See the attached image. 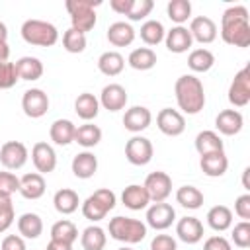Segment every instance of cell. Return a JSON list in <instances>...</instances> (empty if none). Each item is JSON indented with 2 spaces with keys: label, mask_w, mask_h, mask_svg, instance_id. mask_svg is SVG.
I'll list each match as a JSON object with an SVG mask.
<instances>
[{
  "label": "cell",
  "mask_w": 250,
  "mask_h": 250,
  "mask_svg": "<svg viewBox=\"0 0 250 250\" xmlns=\"http://www.w3.org/2000/svg\"><path fill=\"white\" fill-rule=\"evenodd\" d=\"M215 64V55L209 49H193L188 57V66L193 72H207Z\"/></svg>",
  "instance_id": "obj_37"
},
{
  "label": "cell",
  "mask_w": 250,
  "mask_h": 250,
  "mask_svg": "<svg viewBox=\"0 0 250 250\" xmlns=\"http://www.w3.org/2000/svg\"><path fill=\"white\" fill-rule=\"evenodd\" d=\"M74 133H76V125L70 119H57V121H53L51 129H49L51 141L59 146L70 145L74 141Z\"/></svg>",
  "instance_id": "obj_25"
},
{
  "label": "cell",
  "mask_w": 250,
  "mask_h": 250,
  "mask_svg": "<svg viewBox=\"0 0 250 250\" xmlns=\"http://www.w3.org/2000/svg\"><path fill=\"white\" fill-rule=\"evenodd\" d=\"M20 193L25 199H39L45 193V180L39 172H31V174H23L20 178Z\"/></svg>",
  "instance_id": "obj_22"
},
{
  "label": "cell",
  "mask_w": 250,
  "mask_h": 250,
  "mask_svg": "<svg viewBox=\"0 0 250 250\" xmlns=\"http://www.w3.org/2000/svg\"><path fill=\"white\" fill-rule=\"evenodd\" d=\"M176 219V211L170 203H152L146 211V225L152 227L154 230H164L168 229Z\"/></svg>",
  "instance_id": "obj_13"
},
{
  "label": "cell",
  "mask_w": 250,
  "mask_h": 250,
  "mask_svg": "<svg viewBox=\"0 0 250 250\" xmlns=\"http://www.w3.org/2000/svg\"><path fill=\"white\" fill-rule=\"evenodd\" d=\"M150 121H152V115L145 105H133L123 115V127L127 131H131V133L145 131L150 125Z\"/></svg>",
  "instance_id": "obj_17"
},
{
  "label": "cell",
  "mask_w": 250,
  "mask_h": 250,
  "mask_svg": "<svg viewBox=\"0 0 250 250\" xmlns=\"http://www.w3.org/2000/svg\"><path fill=\"white\" fill-rule=\"evenodd\" d=\"M16 64V70H18V76L21 80H39L41 74H43V64L37 57H21L20 61L14 62Z\"/></svg>",
  "instance_id": "obj_29"
},
{
  "label": "cell",
  "mask_w": 250,
  "mask_h": 250,
  "mask_svg": "<svg viewBox=\"0 0 250 250\" xmlns=\"http://www.w3.org/2000/svg\"><path fill=\"white\" fill-rule=\"evenodd\" d=\"M115 207V193L107 188H102V189H96L92 195L86 197V201L82 203V215L88 219V221H102L105 219V215Z\"/></svg>",
  "instance_id": "obj_6"
},
{
  "label": "cell",
  "mask_w": 250,
  "mask_h": 250,
  "mask_svg": "<svg viewBox=\"0 0 250 250\" xmlns=\"http://www.w3.org/2000/svg\"><path fill=\"white\" fill-rule=\"evenodd\" d=\"M14 223V205H6L0 209V232H6Z\"/></svg>",
  "instance_id": "obj_51"
},
{
  "label": "cell",
  "mask_w": 250,
  "mask_h": 250,
  "mask_svg": "<svg viewBox=\"0 0 250 250\" xmlns=\"http://www.w3.org/2000/svg\"><path fill=\"white\" fill-rule=\"evenodd\" d=\"M98 170V158L94 152H78L74 158H72V174L80 180H88L96 174Z\"/></svg>",
  "instance_id": "obj_23"
},
{
  "label": "cell",
  "mask_w": 250,
  "mask_h": 250,
  "mask_svg": "<svg viewBox=\"0 0 250 250\" xmlns=\"http://www.w3.org/2000/svg\"><path fill=\"white\" fill-rule=\"evenodd\" d=\"M107 41L115 47H127L135 41V29L131 27V23L115 21L107 27Z\"/></svg>",
  "instance_id": "obj_26"
},
{
  "label": "cell",
  "mask_w": 250,
  "mask_h": 250,
  "mask_svg": "<svg viewBox=\"0 0 250 250\" xmlns=\"http://www.w3.org/2000/svg\"><path fill=\"white\" fill-rule=\"evenodd\" d=\"M105 230L98 225H90L82 230L80 244L84 250H104L105 248Z\"/></svg>",
  "instance_id": "obj_34"
},
{
  "label": "cell",
  "mask_w": 250,
  "mask_h": 250,
  "mask_svg": "<svg viewBox=\"0 0 250 250\" xmlns=\"http://www.w3.org/2000/svg\"><path fill=\"white\" fill-rule=\"evenodd\" d=\"M6 205H12V197H10V195H2V193H0V209H2V207H6Z\"/></svg>",
  "instance_id": "obj_56"
},
{
  "label": "cell",
  "mask_w": 250,
  "mask_h": 250,
  "mask_svg": "<svg viewBox=\"0 0 250 250\" xmlns=\"http://www.w3.org/2000/svg\"><path fill=\"white\" fill-rule=\"evenodd\" d=\"M195 150L199 152V156L211 152H223V141L215 131H201L195 137Z\"/></svg>",
  "instance_id": "obj_30"
},
{
  "label": "cell",
  "mask_w": 250,
  "mask_h": 250,
  "mask_svg": "<svg viewBox=\"0 0 250 250\" xmlns=\"http://www.w3.org/2000/svg\"><path fill=\"white\" fill-rule=\"evenodd\" d=\"M31 160L39 174H49L57 168V154L49 143H35L31 148Z\"/></svg>",
  "instance_id": "obj_14"
},
{
  "label": "cell",
  "mask_w": 250,
  "mask_h": 250,
  "mask_svg": "<svg viewBox=\"0 0 250 250\" xmlns=\"http://www.w3.org/2000/svg\"><path fill=\"white\" fill-rule=\"evenodd\" d=\"M154 8V2L152 0H133V6H131V12L127 14V18L131 21H141L143 18H146Z\"/></svg>",
  "instance_id": "obj_44"
},
{
  "label": "cell",
  "mask_w": 250,
  "mask_h": 250,
  "mask_svg": "<svg viewBox=\"0 0 250 250\" xmlns=\"http://www.w3.org/2000/svg\"><path fill=\"white\" fill-rule=\"evenodd\" d=\"M232 242L238 248H248L250 246V223L248 221H240L238 225H234V229H232Z\"/></svg>",
  "instance_id": "obj_45"
},
{
  "label": "cell",
  "mask_w": 250,
  "mask_h": 250,
  "mask_svg": "<svg viewBox=\"0 0 250 250\" xmlns=\"http://www.w3.org/2000/svg\"><path fill=\"white\" fill-rule=\"evenodd\" d=\"M119 250H133V248H129V246H123V248H119Z\"/></svg>",
  "instance_id": "obj_58"
},
{
  "label": "cell",
  "mask_w": 250,
  "mask_h": 250,
  "mask_svg": "<svg viewBox=\"0 0 250 250\" xmlns=\"http://www.w3.org/2000/svg\"><path fill=\"white\" fill-rule=\"evenodd\" d=\"M248 174H250V168H244V172H242V186H244V189H250V184H248Z\"/></svg>",
  "instance_id": "obj_55"
},
{
  "label": "cell",
  "mask_w": 250,
  "mask_h": 250,
  "mask_svg": "<svg viewBox=\"0 0 250 250\" xmlns=\"http://www.w3.org/2000/svg\"><path fill=\"white\" fill-rule=\"evenodd\" d=\"M21 109L31 119L43 117L47 113V109H49V98H47V94L43 90H39V88L25 90L23 92V98H21Z\"/></svg>",
  "instance_id": "obj_11"
},
{
  "label": "cell",
  "mask_w": 250,
  "mask_h": 250,
  "mask_svg": "<svg viewBox=\"0 0 250 250\" xmlns=\"http://www.w3.org/2000/svg\"><path fill=\"white\" fill-rule=\"evenodd\" d=\"M78 203H80L78 193H76L74 189H68V188L59 189V191L55 193V197H53V205H55V209H57L61 215H70V213H74V211L78 209Z\"/></svg>",
  "instance_id": "obj_31"
},
{
  "label": "cell",
  "mask_w": 250,
  "mask_h": 250,
  "mask_svg": "<svg viewBox=\"0 0 250 250\" xmlns=\"http://www.w3.org/2000/svg\"><path fill=\"white\" fill-rule=\"evenodd\" d=\"M100 104L107 111H119L127 104V92L121 84H107L100 94Z\"/></svg>",
  "instance_id": "obj_20"
},
{
  "label": "cell",
  "mask_w": 250,
  "mask_h": 250,
  "mask_svg": "<svg viewBox=\"0 0 250 250\" xmlns=\"http://www.w3.org/2000/svg\"><path fill=\"white\" fill-rule=\"evenodd\" d=\"M152 143L146 137H131L125 145V158L133 164V166H145L152 160Z\"/></svg>",
  "instance_id": "obj_8"
},
{
  "label": "cell",
  "mask_w": 250,
  "mask_h": 250,
  "mask_svg": "<svg viewBox=\"0 0 250 250\" xmlns=\"http://www.w3.org/2000/svg\"><path fill=\"white\" fill-rule=\"evenodd\" d=\"M6 37H8V27L4 21H0V41H6Z\"/></svg>",
  "instance_id": "obj_57"
},
{
  "label": "cell",
  "mask_w": 250,
  "mask_h": 250,
  "mask_svg": "<svg viewBox=\"0 0 250 250\" xmlns=\"http://www.w3.org/2000/svg\"><path fill=\"white\" fill-rule=\"evenodd\" d=\"M176 201L186 209H199L203 205V193L193 186H182L176 191Z\"/></svg>",
  "instance_id": "obj_38"
},
{
  "label": "cell",
  "mask_w": 250,
  "mask_h": 250,
  "mask_svg": "<svg viewBox=\"0 0 250 250\" xmlns=\"http://www.w3.org/2000/svg\"><path fill=\"white\" fill-rule=\"evenodd\" d=\"M229 102L234 107H244L250 102V66L240 68L230 86H229Z\"/></svg>",
  "instance_id": "obj_7"
},
{
  "label": "cell",
  "mask_w": 250,
  "mask_h": 250,
  "mask_svg": "<svg viewBox=\"0 0 250 250\" xmlns=\"http://www.w3.org/2000/svg\"><path fill=\"white\" fill-rule=\"evenodd\" d=\"M2 250H25V242L21 236L18 234H8L4 240H2Z\"/></svg>",
  "instance_id": "obj_50"
},
{
  "label": "cell",
  "mask_w": 250,
  "mask_h": 250,
  "mask_svg": "<svg viewBox=\"0 0 250 250\" xmlns=\"http://www.w3.org/2000/svg\"><path fill=\"white\" fill-rule=\"evenodd\" d=\"M21 37L35 47H53L59 41V31L53 23L43 20H27L21 25Z\"/></svg>",
  "instance_id": "obj_5"
},
{
  "label": "cell",
  "mask_w": 250,
  "mask_h": 250,
  "mask_svg": "<svg viewBox=\"0 0 250 250\" xmlns=\"http://www.w3.org/2000/svg\"><path fill=\"white\" fill-rule=\"evenodd\" d=\"M125 66V59L117 51H105L98 59V68L105 76H117Z\"/></svg>",
  "instance_id": "obj_33"
},
{
  "label": "cell",
  "mask_w": 250,
  "mask_h": 250,
  "mask_svg": "<svg viewBox=\"0 0 250 250\" xmlns=\"http://www.w3.org/2000/svg\"><path fill=\"white\" fill-rule=\"evenodd\" d=\"M74 111H76V115H78L80 119L92 121V119H96V115H98V111H100V100H98L94 94L84 92V94H80V96L76 98V102H74Z\"/></svg>",
  "instance_id": "obj_27"
},
{
  "label": "cell",
  "mask_w": 250,
  "mask_h": 250,
  "mask_svg": "<svg viewBox=\"0 0 250 250\" xmlns=\"http://www.w3.org/2000/svg\"><path fill=\"white\" fill-rule=\"evenodd\" d=\"M189 33H191V39H195L201 45H207V43H213L217 39V25L211 18L197 16L189 23Z\"/></svg>",
  "instance_id": "obj_15"
},
{
  "label": "cell",
  "mask_w": 250,
  "mask_h": 250,
  "mask_svg": "<svg viewBox=\"0 0 250 250\" xmlns=\"http://www.w3.org/2000/svg\"><path fill=\"white\" fill-rule=\"evenodd\" d=\"M109 236L113 240L125 242V244H137L146 236V225L141 223L139 219H131V217H113L109 219Z\"/></svg>",
  "instance_id": "obj_4"
},
{
  "label": "cell",
  "mask_w": 250,
  "mask_h": 250,
  "mask_svg": "<svg viewBox=\"0 0 250 250\" xmlns=\"http://www.w3.org/2000/svg\"><path fill=\"white\" fill-rule=\"evenodd\" d=\"M166 12H168V18L172 21L182 25L191 16V2L189 0H170L168 6H166Z\"/></svg>",
  "instance_id": "obj_41"
},
{
  "label": "cell",
  "mask_w": 250,
  "mask_h": 250,
  "mask_svg": "<svg viewBox=\"0 0 250 250\" xmlns=\"http://www.w3.org/2000/svg\"><path fill=\"white\" fill-rule=\"evenodd\" d=\"M143 186H145L150 201H154V203L166 201L168 195L172 193V178L166 172H152V174H148Z\"/></svg>",
  "instance_id": "obj_9"
},
{
  "label": "cell",
  "mask_w": 250,
  "mask_h": 250,
  "mask_svg": "<svg viewBox=\"0 0 250 250\" xmlns=\"http://www.w3.org/2000/svg\"><path fill=\"white\" fill-rule=\"evenodd\" d=\"M242 125H244V119H242V113L238 109H223L215 117L217 131L221 135H227V137H232V135L240 133Z\"/></svg>",
  "instance_id": "obj_16"
},
{
  "label": "cell",
  "mask_w": 250,
  "mask_h": 250,
  "mask_svg": "<svg viewBox=\"0 0 250 250\" xmlns=\"http://www.w3.org/2000/svg\"><path fill=\"white\" fill-rule=\"evenodd\" d=\"M176 234L186 244H197L203 238V225L197 217H184L176 225Z\"/></svg>",
  "instance_id": "obj_18"
},
{
  "label": "cell",
  "mask_w": 250,
  "mask_h": 250,
  "mask_svg": "<svg viewBox=\"0 0 250 250\" xmlns=\"http://www.w3.org/2000/svg\"><path fill=\"white\" fill-rule=\"evenodd\" d=\"M174 92H176L178 107L184 113L195 115V113H199L203 109V105H205V90H203L201 80L195 78L193 74H182L176 80Z\"/></svg>",
  "instance_id": "obj_2"
},
{
  "label": "cell",
  "mask_w": 250,
  "mask_h": 250,
  "mask_svg": "<svg viewBox=\"0 0 250 250\" xmlns=\"http://www.w3.org/2000/svg\"><path fill=\"white\" fill-rule=\"evenodd\" d=\"M127 62L135 70H150L156 64V53L150 47H139L131 51Z\"/></svg>",
  "instance_id": "obj_32"
},
{
  "label": "cell",
  "mask_w": 250,
  "mask_h": 250,
  "mask_svg": "<svg viewBox=\"0 0 250 250\" xmlns=\"http://www.w3.org/2000/svg\"><path fill=\"white\" fill-rule=\"evenodd\" d=\"M164 35H166L164 25L158 20H148L141 25V39L146 45H158L164 39Z\"/></svg>",
  "instance_id": "obj_40"
},
{
  "label": "cell",
  "mask_w": 250,
  "mask_h": 250,
  "mask_svg": "<svg viewBox=\"0 0 250 250\" xmlns=\"http://www.w3.org/2000/svg\"><path fill=\"white\" fill-rule=\"evenodd\" d=\"M207 225L217 230V232H223L227 229H230L232 225V211L227 207V205H215L207 211Z\"/></svg>",
  "instance_id": "obj_28"
},
{
  "label": "cell",
  "mask_w": 250,
  "mask_h": 250,
  "mask_svg": "<svg viewBox=\"0 0 250 250\" xmlns=\"http://www.w3.org/2000/svg\"><path fill=\"white\" fill-rule=\"evenodd\" d=\"M150 250H178V244L170 234H156L150 242Z\"/></svg>",
  "instance_id": "obj_47"
},
{
  "label": "cell",
  "mask_w": 250,
  "mask_h": 250,
  "mask_svg": "<svg viewBox=\"0 0 250 250\" xmlns=\"http://www.w3.org/2000/svg\"><path fill=\"white\" fill-rule=\"evenodd\" d=\"M14 191H20V178L12 172H0V193L12 197Z\"/></svg>",
  "instance_id": "obj_46"
},
{
  "label": "cell",
  "mask_w": 250,
  "mask_h": 250,
  "mask_svg": "<svg viewBox=\"0 0 250 250\" xmlns=\"http://www.w3.org/2000/svg\"><path fill=\"white\" fill-rule=\"evenodd\" d=\"M234 213L242 219V221H250V193L238 195L234 201Z\"/></svg>",
  "instance_id": "obj_48"
},
{
  "label": "cell",
  "mask_w": 250,
  "mask_h": 250,
  "mask_svg": "<svg viewBox=\"0 0 250 250\" xmlns=\"http://www.w3.org/2000/svg\"><path fill=\"white\" fill-rule=\"evenodd\" d=\"M156 127L160 129V133H164L168 137H178L186 131V119L178 109L164 107L156 115Z\"/></svg>",
  "instance_id": "obj_12"
},
{
  "label": "cell",
  "mask_w": 250,
  "mask_h": 250,
  "mask_svg": "<svg viewBox=\"0 0 250 250\" xmlns=\"http://www.w3.org/2000/svg\"><path fill=\"white\" fill-rule=\"evenodd\" d=\"M78 238V229L74 223L62 219V221H57L53 227H51V240H61V242H68L72 244L74 240Z\"/></svg>",
  "instance_id": "obj_39"
},
{
  "label": "cell",
  "mask_w": 250,
  "mask_h": 250,
  "mask_svg": "<svg viewBox=\"0 0 250 250\" xmlns=\"http://www.w3.org/2000/svg\"><path fill=\"white\" fill-rule=\"evenodd\" d=\"M203 250H232V248L225 236H209L203 244Z\"/></svg>",
  "instance_id": "obj_49"
},
{
  "label": "cell",
  "mask_w": 250,
  "mask_h": 250,
  "mask_svg": "<svg viewBox=\"0 0 250 250\" xmlns=\"http://www.w3.org/2000/svg\"><path fill=\"white\" fill-rule=\"evenodd\" d=\"M27 148L20 141H8L0 146V162L8 170H20L27 162Z\"/></svg>",
  "instance_id": "obj_10"
},
{
  "label": "cell",
  "mask_w": 250,
  "mask_h": 250,
  "mask_svg": "<svg viewBox=\"0 0 250 250\" xmlns=\"http://www.w3.org/2000/svg\"><path fill=\"white\" fill-rule=\"evenodd\" d=\"M62 47L68 53H82L86 49V35L76 31V29H66L62 35Z\"/></svg>",
  "instance_id": "obj_42"
},
{
  "label": "cell",
  "mask_w": 250,
  "mask_h": 250,
  "mask_svg": "<svg viewBox=\"0 0 250 250\" xmlns=\"http://www.w3.org/2000/svg\"><path fill=\"white\" fill-rule=\"evenodd\" d=\"M102 141V129L94 123H84L80 127H76L74 133V143H78L84 148H92Z\"/></svg>",
  "instance_id": "obj_35"
},
{
  "label": "cell",
  "mask_w": 250,
  "mask_h": 250,
  "mask_svg": "<svg viewBox=\"0 0 250 250\" xmlns=\"http://www.w3.org/2000/svg\"><path fill=\"white\" fill-rule=\"evenodd\" d=\"M102 4V0H66L64 8L70 14V27L84 33L94 29L96 25V8Z\"/></svg>",
  "instance_id": "obj_3"
},
{
  "label": "cell",
  "mask_w": 250,
  "mask_h": 250,
  "mask_svg": "<svg viewBox=\"0 0 250 250\" xmlns=\"http://www.w3.org/2000/svg\"><path fill=\"white\" fill-rule=\"evenodd\" d=\"M221 37L232 47L250 45V21L248 10L244 6H230L221 16Z\"/></svg>",
  "instance_id": "obj_1"
},
{
  "label": "cell",
  "mask_w": 250,
  "mask_h": 250,
  "mask_svg": "<svg viewBox=\"0 0 250 250\" xmlns=\"http://www.w3.org/2000/svg\"><path fill=\"white\" fill-rule=\"evenodd\" d=\"M47 250H72V244L61 242V240H51V242L47 244Z\"/></svg>",
  "instance_id": "obj_53"
},
{
  "label": "cell",
  "mask_w": 250,
  "mask_h": 250,
  "mask_svg": "<svg viewBox=\"0 0 250 250\" xmlns=\"http://www.w3.org/2000/svg\"><path fill=\"white\" fill-rule=\"evenodd\" d=\"M199 166H201V170H203L205 176H209V178H219V176H223V174L227 172V168H229V158L225 156V150H223V152H211V154L201 156Z\"/></svg>",
  "instance_id": "obj_24"
},
{
  "label": "cell",
  "mask_w": 250,
  "mask_h": 250,
  "mask_svg": "<svg viewBox=\"0 0 250 250\" xmlns=\"http://www.w3.org/2000/svg\"><path fill=\"white\" fill-rule=\"evenodd\" d=\"M10 57V47L6 41H0V62H8Z\"/></svg>",
  "instance_id": "obj_54"
},
{
  "label": "cell",
  "mask_w": 250,
  "mask_h": 250,
  "mask_svg": "<svg viewBox=\"0 0 250 250\" xmlns=\"http://www.w3.org/2000/svg\"><path fill=\"white\" fill-rule=\"evenodd\" d=\"M121 201H123V205H125L127 209H131V211H141V209H145V207L150 203V197H148L145 186L131 184V186H127V188L123 189Z\"/></svg>",
  "instance_id": "obj_21"
},
{
  "label": "cell",
  "mask_w": 250,
  "mask_h": 250,
  "mask_svg": "<svg viewBox=\"0 0 250 250\" xmlns=\"http://www.w3.org/2000/svg\"><path fill=\"white\" fill-rule=\"evenodd\" d=\"M20 80L16 64L14 62H0V90H8L12 86H16V82Z\"/></svg>",
  "instance_id": "obj_43"
},
{
  "label": "cell",
  "mask_w": 250,
  "mask_h": 250,
  "mask_svg": "<svg viewBox=\"0 0 250 250\" xmlns=\"http://www.w3.org/2000/svg\"><path fill=\"white\" fill-rule=\"evenodd\" d=\"M131 6H133V0H109V8L121 16H127L131 12Z\"/></svg>",
  "instance_id": "obj_52"
},
{
  "label": "cell",
  "mask_w": 250,
  "mask_h": 250,
  "mask_svg": "<svg viewBox=\"0 0 250 250\" xmlns=\"http://www.w3.org/2000/svg\"><path fill=\"white\" fill-rule=\"evenodd\" d=\"M18 230L23 238H37L43 232V221L37 213H23L18 219Z\"/></svg>",
  "instance_id": "obj_36"
},
{
  "label": "cell",
  "mask_w": 250,
  "mask_h": 250,
  "mask_svg": "<svg viewBox=\"0 0 250 250\" xmlns=\"http://www.w3.org/2000/svg\"><path fill=\"white\" fill-rule=\"evenodd\" d=\"M164 41H166V49H168L170 53H176V55L186 53V51L191 47V43H193L189 29L184 27V25H176V27H172L170 31H166Z\"/></svg>",
  "instance_id": "obj_19"
}]
</instances>
